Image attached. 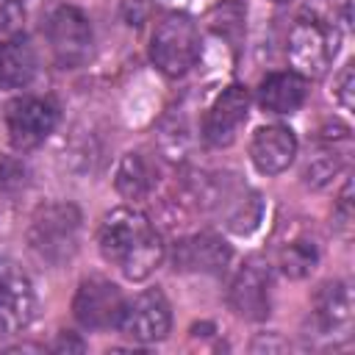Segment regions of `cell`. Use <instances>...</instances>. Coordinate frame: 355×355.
<instances>
[{"instance_id": "1", "label": "cell", "mask_w": 355, "mask_h": 355, "mask_svg": "<svg viewBox=\"0 0 355 355\" xmlns=\"http://www.w3.org/2000/svg\"><path fill=\"white\" fill-rule=\"evenodd\" d=\"M97 244L103 258L111 266H116L128 280L150 277L166 255L164 239L155 230V225L141 211L128 205L114 208L103 216Z\"/></svg>"}, {"instance_id": "2", "label": "cell", "mask_w": 355, "mask_h": 355, "mask_svg": "<svg viewBox=\"0 0 355 355\" xmlns=\"http://www.w3.org/2000/svg\"><path fill=\"white\" fill-rule=\"evenodd\" d=\"M338 42L341 33L333 22L330 14L308 8L302 17H297V22L288 31V61H291V72L302 75L305 80L311 78H322L336 53H338Z\"/></svg>"}, {"instance_id": "3", "label": "cell", "mask_w": 355, "mask_h": 355, "mask_svg": "<svg viewBox=\"0 0 355 355\" xmlns=\"http://www.w3.org/2000/svg\"><path fill=\"white\" fill-rule=\"evenodd\" d=\"M80 211L72 202H47L36 208L28 227V244L44 263H64L78 250Z\"/></svg>"}, {"instance_id": "4", "label": "cell", "mask_w": 355, "mask_h": 355, "mask_svg": "<svg viewBox=\"0 0 355 355\" xmlns=\"http://www.w3.org/2000/svg\"><path fill=\"white\" fill-rule=\"evenodd\" d=\"M150 58L169 78L186 75L200 58V31L194 19L178 11L164 14L150 36Z\"/></svg>"}, {"instance_id": "5", "label": "cell", "mask_w": 355, "mask_h": 355, "mask_svg": "<svg viewBox=\"0 0 355 355\" xmlns=\"http://www.w3.org/2000/svg\"><path fill=\"white\" fill-rule=\"evenodd\" d=\"M47 44L53 50V58L64 69L80 67L92 53V25L86 14L75 6H58L44 25Z\"/></svg>"}, {"instance_id": "6", "label": "cell", "mask_w": 355, "mask_h": 355, "mask_svg": "<svg viewBox=\"0 0 355 355\" xmlns=\"http://www.w3.org/2000/svg\"><path fill=\"white\" fill-rule=\"evenodd\" d=\"M55 122H58V108L47 97H19L6 111L8 139L17 150L39 147L53 133Z\"/></svg>"}, {"instance_id": "7", "label": "cell", "mask_w": 355, "mask_h": 355, "mask_svg": "<svg viewBox=\"0 0 355 355\" xmlns=\"http://www.w3.org/2000/svg\"><path fill=\"white\" fill-rule=\"evenodd\" d=\"M116 327L141 344H153L166 338L169 327H172V311L166 297L158 288H147L139 297H133L130 302H125V311L116 322Z\"/></svg>"}, {"instance_id": "8", "label": "cell", "mask_w": 355, "mask_h": 355, "mask_svg": "<svg viewBox=\"0 0 355 355\" xmlns=\"http://www.w3.org/2000/svg\"><path fill=\"white\" fill-rule=\"evenodd\" d=\"M125 311V297L116 283L105 277H86L72 300L75 319L89 330H105L119 322Z\"/></svg>"}, {"instance_id": "9", "label": "cell", "mask_w": 355, "mask_h": 355, "mask_svg": "<svg viewBox=\"0 0 355 355\" xmlns=\"http://www.w3.org/2000/svg\"><path fill=\"white\" fill-rule=\"evenodd\" d=\"M230 308L250 322H263L272 311V269L263 258H250L230 286Z\"/></svg>"}, {"instance_id": "10", "label": "cell", "mask_w": 355, "mask_h": 355, "mask_svg": "<svg viewBox=\"0 0 355 355\" xmlns=\"http://www.w3.org/2000/svg\"><path fill=\"white\" fill-rule=\"evenodd\" d=\"M31 316H33V288L28 275L14 263L0 261V341L22 333Z\"/></svg>"}, {"instance_id": "11", "label": "cell", "mask_w": 355, "mask_h": 355, "mask_svg": "<svg viewBox=\"0 0 355 355\" xmlns=\"http://www.w3.org/2000/svg\"><path fill=\"white\" fill-rule=\"evenodd\" d=\"M247 114H250V92L239 83L227 86L216 100L214 105L208 108L205 114V122H202V139L211 144V147H227L236 141L241 125L247 122Z\"/></svg>"}, {"instance_id": "12", "label": "cell", "mask_w": 355, "mask_h": 355, "mask_svg": "<svg viewBox=\"0 0 355 355\" xmlns=\"http://www.w3.org/2000/svg\"><path fill=\"white\" fill-rule=\"evenodd\" d=\"M352 291L347 283H324L313 297V322L322 338L338 344L352 336Z\"/></svg>"}, {"instance_id": "13", "label": "cell", "mask_w": 355, "mask_h": 355, "mask_svg": "<svg viewBox=\"0 0 355 355\" xmlns=\"http://www.w3.org/2000/svg\"><path fill=\"white\" fill-rule=\"evenodd\" d=\"M297 155V139L283 125L258 128L250 141V158L261 175H280L291 166Z\"/></svg>"}, {"instance_id": "14", "label": "cell", "mask_w": 355, "mask_h": 355, "mask_svg": "<svg viewBox=\"0 0 355 355\" xmlns=\"http://www.w3.org/2000/svg\"><path fill=\"white\" fill-rule=\"evenodd\" d=\"M175 269L180 272H205V275H219L225 272L230 261V247L214 236V233H197L189 239H180L175 244Z\"/></svg>"}, {"instance_id": "15", "label": "cell", "mask_w": 355, "mask_h": 355, "mask_svg": "<svg viewBox=\"0 0 355 355\" xmlns=\"http://www.w3.org/2000/svg\"><path fill=\"white\" fill-rule=\"evenodd\" d=\"M39 72L36 47L25 33L0 42V89H25Z\"/></svg>"}, {"instance_id": "16", "label": "cell", "mask_w": 355, "mask_h": 355, "mask_svg": "<svg viewBox=\"0 0 355 355\" xmlns=\"http://www.w3.org/2000/svg\"><path fill=\"white\" fill-rule=\"evenodd\" d=\"M308 97V80L297 72H272L258 86V105L269 114H294Z\"/></svg>"}, {"instance_id": "17", "label": "cell", "mask_w": 355, "mask_h": 355, "mask_svg": "<svg viewBox=\"0 0 355 355\" xmlns=\"http://www.w3.org/2000/svg\"><path fill=\"white\" fill-rule=\"evenodd\" d=\"M153 186H155V178L147 158L141 153H128L116 169V191L128 200H141L153 191Z\"/></svg>"}, {"instance_id": "18", "label": "cell", "mask_w": 355, "mask_h": 355, "mask_svg": "<svg viewBox=\"0 0 355 355\" xmlns=\"http://www.w3.org/2000/svg\"><path fill=\"white\" fill-rule=\"evenodd\" d=\"M341 166V155L333 150V144H324V147H316L311 153V158L305 161V169H302V178L308 186L313 189H322Z\"/></svg>"}, {"instance_id": "19", "label": "cell", "mask_w": 355, "mask_h": 355, "mask_svg": "<svg viewBox=\"0 0 355 355\" xmlns=\"http://www.w3.org/2000/svg\"><path fill=\"white\" fill-rule=\"evenodd\" d=\"M316 261H319V250H316L313 241H305V239L291 241L280 252V266H283V272L288 277H305V275H311L313 266H316Z\"/></svg>"}, {"instance_id": "20", "label": "cell", "mask_w": 355, "mask_h": 355, "mask_svg": "<svg viewBox=\"0 0 355 355\" xmlns=\"http://www.w3.org/2000/svg\"><path fill=\"white\" fill-rule=\"evenodd\" d=\"M22 19H25V11L19 0H0V42L17 36L22 31Z\"/></svg>"}, {"instance_id": "21", "label": "cell", "mask_w": 355, "mask_h": 355, "mask_svg": "<svg viewBox=\"0 0 355 355\" xmlns=\"http://www.w3.org/2000/svg\"><path fill=\"white\" fill-rule=\"evenodd\" d=\"M333 216H336V225L341 227V233L349 236V227H352V180H347L341 186V194H338Z\"/></svg>"}, {"instance_id": "22", "label": "cell", "mask_w": 355, "mask_h": 355, "mask_svg": "<svg viewBox=\"0 0 355 355\" xmlns=\"http://www.w3.org/2000/svg\"><path fill=\"white\" fill-rule=\"evenodd\" d=\"M352 89H355V67L352 64H347L344 69H341V75H338V80H336V89H333V94H336V100L349 111L352 105H355V97H352Z\"/></svg>"}, {"instance_id": "23", "label": "cell", "mask_w": 355, "mask_h": 355, "mask_svg": "<svg viewBox=\"0 0 355 355\" xmlns=\"http://www.w3.org/2000/svg\"><path fill=\"white\" fill-rule=\"evenodd\" d=\"M22 175H25V169L17 161L0 155V194L8 191V189H14V186H19L22 183Z\"/></svg>"}, {"instance_id": "24", "label": "cell", "mask_w": 355, "mask_h": 355, "mask_svg": "<svg viewBox=\"0 0 355 355\" xmlns=\"http://www.w3.org/2000/svg\"><path fill=\"white\" fill-rule=\"evenodd\" d=\"M53 349H58V352H64V349H78V352H80V349H83V341H80V338H72V336L64 333V336L53 344Z\"/></svg>"}, {"instance_id": "25", "label": "cell", "mask_w": 355, "mask_h": 355, "mask_svg": "<svg viewBox=\"0 0 355 355\" xmlns=\"http://www.w3.org/2000/svg\"><path fill=\"white\" fill-rule=\"evenodd\" d=\"M275 3H286V0H275Z\"/></svg>"}]
</instances>
